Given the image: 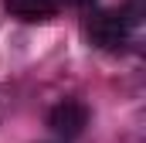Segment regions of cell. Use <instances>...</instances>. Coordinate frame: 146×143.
Segmentation results:
<instances>
[{
	"label": "cell",
	"instance_id": "cell-2",
	"mask_svg": "<svg viewBox=\"0 0 146 143\" xmlns=\"http://www.w3.org/2000/svg\"><path fill=\"white\" fill-rule=\"evenodd\" d=\"M48 126L61 140H78L85 133V126H88V106L78 102V99H65L48 112Z\"/></svg>",
	"mask_w": 146,
	"mask_h": 143
},
{
	"label": "cell",
	"instance_id": "cell-1",
	"mask_svg": "<svg viewBox=\"0 0 146 143\" xmlns=\"http://www.w3.org/2000/svg\"><path fill=\"white\" fill-rule=\"evenodd\" d=\"M133 21L126 17V10H92L85 17V37L88 44L102 48V51H122L133 37Z\"/></svg>",
	"mask_w": 146,
	"mask_h": 143
},
{
	"label": "cell",
	"instance_id": "cell-3",
	"mask_svg": "<svg viewBox=\"0 0 146 143\" xmlns=\"http://www.w3.org/2000/svg\"><path fill=\"white\" fill-rule=\"evenodd\" d=\"M3 3L21 21H48L51 14H58L65 7H88L95 0H3Z\"/></svg>",
	"mask_w": 146,
	"mask_h": 143
},
{
	"label": "cell",
	"instance_id": "cell-4",
	"mask_svg": "<svg viewBox=\"0 0 146 143\" xmlns=\"http://www.w3.org/2000/svg\"><path fill=\"white\" fill-rule=\"evenodd\" d=\"M122 10H126V17H129L133 24H139V21L146 17V0H129Z\"/></svg>",
	"mask_w": 146,
	"mask_h": 143
}]
</instances>
